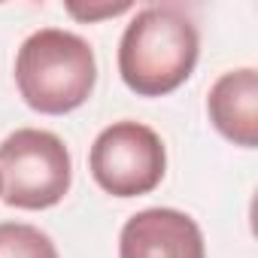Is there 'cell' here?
<instances>
[{
    "label": "cell",
    "instance_id": "6da1fadb",
    "mask_svg": "<svg viewBox=\"0 0 258 258\" xmlns=\"http://www.w3.org/2000/svg\"><path fill=\"white\" fill-rule=\"evenodd\" d=\"M201 34L176 4H152L134 13L118 40V76L140 97L176 91L198 64Z\"/></svg>",
    "mask_w": 258,
    "mask_h": 258
},
{
    "label": "cell",
    "instance_id": "7a4b0ae2",
    "mask_svg": "<svg viewBox=\"0 0 258 258\" xmlns=\"http://www.w3.org/2000/svg\"><path fill=\"white\" fill-rule=\"evenodd\" d=\"M97 82L94 49L85 37L64 28L34 31L16 55V85L22 100L43 115L79 109Z\"/></svg>",
    "mask_w": 258,
    "mask_h": 258
},
{
    "label": "cell",
    "instance_id": "3957f363",
    "mask_svg": "<svg viewBox=\"0 0 258 258\" xmlns=\"http://www.w3.org/2000/svg\"><path fill=\"white\" fill-rule=\"evenodd\" d=\"M73 161L64 140L43 127H19L0 143V201L16 210H49L64 201Z\"/></svg>",
    "mask_w": 258,
    "mask_h": 258
},
{
    "label": "cell",
    "instance_id": "277c9868",
    "mask_svg": "<svg viewBox=\"0 0 258 258\" xmlns=\"http://www.w3.org/2000/svg\"><path fill=\"white\" fill-rule=\"evenodd\" d=\"M88 170L106 195L140 198L161 185L167 170V149L149 124L121 118L94 137Z\"/></svg>",
    "mask_w": 258,
    "mask_h": 258
},
{
    "label": "cell",
    "instance_id": "5b68a950",
    "mask_svg": "<svg viewBox=\"0 0 258 258\" xmlns=\"http://www.w3.org/2000/svg\"><path fill=\"white\" fill-rule=\"evenodd\" d=\"M118 258H207V246L188 213L149 207L121 225Z\"/></svg>",
    "mask_w": 258,
    "mask_h": 258
},
{
    "label": "cell",
    "instance_id": "8992f818",
    "mask_svg": "<svg viewBox=\"0 0 258 258\" xmlns=\"http://www.w3.org/2000/svg\"><path fill=\"white\" fill-rule=\"evenodd\" d=\"M207 112L213 127L225 140L243 149H255L258 146V70L237 67L222 73L207 94Z\"/></svg>",
    "mask_w": 258,
    "mask_h": 258
},
{
    "label": "cell",
    "instance_id": "52a82bcc",
    "mask_svg": "<svg viewBox=\"0 0 258 258\" xmlns=\"http://www.w3.org/2000/svg\"><path fill=\"white\" fill-rule=\"evenodd\" d=\"M0 258H58L52 237L25 222H0Z\"/></svg>",
    "mask_w": 258,
    "mask_h": 258
},
{
    "label": "cell",
    "instance_id": "ba28073f",
    "mask_svg": "<svg viewBox=\"0 0 258 258\" xmlns=\"http://www.w3.org/2000/svg\"><path fill=\"white\" fill-rule=\"evenodd\" d=\"M134 7L131 4H97V7H79V4H67V13L79 22H97V19H112V16H121V13H131Z\"/></svg>",
    "mask_w": 258,
    "mask_h": 258
}]
</instances>
